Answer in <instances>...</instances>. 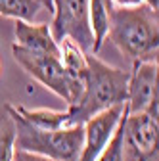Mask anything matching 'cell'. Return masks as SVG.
I'll return each instance as SVG.
<instances>
[{
  "label": "cell",
  "instance_id": "cell-1",
  "mask_svg": "<svg viewBox=\"0 0 159 161\" xmlns=\"http://www.w3.org/2000/svg\"><path fill=\"white\" fill-rule=\"evenodd\" d=\"M130 62H155L159 50V17L148 4H109L107 36Z\"/></svg>",
  "mask_w": 159,
  "mask_h": 161
},
{
  "label": "cell",
  "instance_id": "cell-2",
  "mask_svg": "<svg viewBox=\"0 0 159 161\" xmlns=\"http://www.w3.org/2000/svg\"><path fill=\"white\" fill-rule=\"evenodd\" d=\"M85 58L86 69L83 75V94L73 106H67L71 125H83L92 115L127 102L129 71L111 67L92 52H86Z\"/></svg>",
  "mask_w": 159,
  "mask_h": 161
},
{
  "label": "cell",
  "instance_id": "cell-3",
  "mask_svg": "<svg viewBox=\"0 0 159 161\" xmlns=\"http://www.w3.org/2000/svg\"><path fill=\"white\" fill-rule=\"evenodd\" d=\"M8 117L14 123L15 140L14 146L17 150H25L50 157L54 161H77L83 150V125H71L65 129L46 130L38 129L19 115L14 106H6Z\"/></svg>",
  "mask_w": 159,
  "mask_h": 161
},
{
  "label": "cell",
  "instance_id": "cell-4",
  "mask_svg": "<svg viewBox=\"0 0 159 161\" xmlns=\"http://www.w3.org/2000/svg\"><path fill=\"white\" fill-rule=\"evenodd\" d=\"M14 59L21 65V69L31 75L36 83H41L48 90H52L56 96H59L67 106H73L83 94L85 80L83 75H77L65 69L62 64V58L48 56V54H36L31 50H25L19 44L12 46Z\"/></svg>",
  "mask_w": 159,
  "mask_h": 161
},
{
  "label": "cell",
  "instance_id": "cell-5",
  "mask_svg": "<svg viewBox=\"0 0 159 161\" xmlns=\"http://www.w3.org/2000/svg\"><path fill=\"white\" fill-rule=\"evenodd\" d=\"M159 123L157 113H125L123 121V159L125 161H159Z\"/></svg>",
  "mask_w": 159,
  "mask_h": 161
},
{
  "label": "cell",
  "instance_id": "cell-6",
  "mask_svg": "<svg viewBox=\"0 0 159 161\" xmlns=\"http://www.w3.org/2000/svg\"><path fill=\"white\" fill-rule=\"evenodd\" d=\"M88 4L90 0H54L50 33L58 44L63 38H71L81 50L92 52L94 38L88 23Z\"/></svg>",
  "mask_w": 159,
  "mask_h": 161
},
{
  "label": "cell",
  "instance_id": "cell-7",
  "mask_svg": "<svg viewBox=\"0 0 159 161\" xmlns=\"http://www.w3.org/2000/svg\"><path fill=\"white\" fill-rule=\"evenodd\" d=\"M157 77L159 65L155 62H134L129 71L127 109L129 113L150 111L157 113Z\"/></svg>",
  "mask_w": 159,
  "mask_h": 161
},
{
  "label": "cell",
  "instance_id": "cell-8",
  "mask_svg": "<svg viewBox=\"0 0 159 161\" xmlns=\"http://www.w3.org/2000/svg\"><path fill=\"white\" fill-rule=\"evenodd\" d=\"M127 108L125 104L111 106L100 113L92 115L88 121L83 123V150L77 161H96L98 155L102 153V150L107 146L111 140L119 121L123 117V111Z\"/></svg>",
  "mask_w": 159,
  "mask_h": 161
},
{
  "label": "cell",
  "instance_id": "cell-9",
  "mask_svg": "<svg viewBox=\"0 0 159 161\" xmlns=\"http://www.w3.org/2000/svg\"><path fill=\"white\" fill-rule=\"evenodd\" d=\"M15 44H19L25 50L36 52V54H48V56H59V44L54 40L50 33V25L38 23L33 25L31 21L15 19Z\"/></svg>",
  "mask_w": 159,
  "mask_h": 161
},
{
  "label": "cell",
  "instance_id": "cell-10",
  "mask_svg": "<svg viewBox=\"0 0 159 161\" xmlns=\"http://www.w3.org/2000/svg\"><path fill=\"white\" fill-rule=\"evenodd\" d=\"M109 4L111 0H90L88 4V23L92 31V54H98L107 36L109 29Z\"/></svg>",
  "mask_w": 159,
  "mask_h": 161
},
{
  "label": "cell",
  "instance_id": "cell-11",
  "mask_svg": "<svg viewBox=\"0 0 159 161\" xmlns=\"http://www.w3.org/2000/svg\"><path fill=\"white\" fill-rule=\"evenodd\" d=\"M14 108L27 123H31L38 129L56 130V129L71 127V119H69L67 109L65 111H52V109H27L23 106H14Z\"/></svg>",
  "mask_w": 159,
  "mask_h": 161
},
{
  "label": "cell",
  "instance_id": "cell-12",
  "mask_svg": "<svg viewBox=\"0 0 159 161\" xmlns=\"http://www.w3.org/2000/svg\"><path fill=\"white\" fill-rule=\"evenodd\" d=\"M38 10H41V4L36 0H0V15L4 17L33 21Z\"/></svg>",
  "mask_w": 159,
  "mask_h": 161
},
{
  "label": "cell",
  "instance_id": "cell-13",
  "mask_svg": "<svg viewBox=\"0 0 159 161\" xmlns=\"http://www.w3.org/2000/svg\"><path fill=\"white\" fill-rule=\"evenodd\" d=\"M125 113H127V108L123 111V117H121V121H119V125H117L111 140L102 150V153L98 155L96 161H125L123 159V121H125Z\"/></svg>",
  "mask_w": 159,
  "mask_h": 161
},
{
  "label": "cell",
  "instance_id": "cell-14",
  "mask_svg": "<svg viewBox=\"0 0 159 161\" xmlns=\"http://www.w3.org/2000/svg\"><path fill=\"white\" fill-rule=\"evenodd\" d=\"M14 140H15L14 123L10 117H6L4 121H0V161H12L15 150Z\"/></svg>",
  "mask_w": 159,
  "mask_h": 161
},
{
  "label": "cell",
  "instance_id": "cell-15",
  "mask_svg": "<svg viewBox=\"0 0 159 161\" xmlns=\"http://www.w3.org/2000/svg\"><path fill=\"white\" fill-rule=\"evenodd\" d=\"M12 161H54L50 157H44V155H38V153H31V152H25V150H14V157Z\"/></svg>",
  "mask_w": 159,
  "mask_h": 161
},
{
  "label": "cell",
  "instance_id": "cell-16",
  "mask_svg": "<svg viewBox=\"0 0 159 161\" xmlns=\"http://www.w3.org/2000/svg\"><path fill=\"white\" fill-rule=\"evenodd\" d=\"M115 6H136V4H142V0H111Z\"/></svg>",
  "mask_w": 159,
  "mask_h": 161
},
{
  "label": "cell",
  "instance_id": "cell-17",
  "mask_svg": "<svg viewBox=\"0 0 159 161\" xmlns=\"http://www.w3.org/2000/svg\"><path fill=\"white\" fill-rule=\"evenodd\" d=\"M36 2L41 4V8H44V10H48V12L54 10V0H36Z\"/></svg>",
  "mask_w": 159,
  "mask_h": 161
},
{
  "label": "cell",
  "instance_id": "cell-18",
  "mask_svg": "<svg viewBox=\"0 0 159 161\" xmlns=\"http://www.w3.org/2000/svg\"><path fill=\"white\" fill-rule=\"evenodd\" d=\"M144 4H148L150 8H153V10H157L159 8V0H142Z\"/></svg>",
  "mask_w": 159,
  "mask_h": 161
},
{
  "label": "cell",
  "instance_id": "cell-19",
  "mask_svg": "<svg viewBox=\"0 0 159 161\" xmlns=\"http://www.w3.org/2000/svg\"><path fill=\"white\" fill-rule=\"evenodd\" d=\"M0 69H2V59H0Z\"/></svg>",
  "mask_w": 159,
  "mask_h": 161
}]
</instances>
